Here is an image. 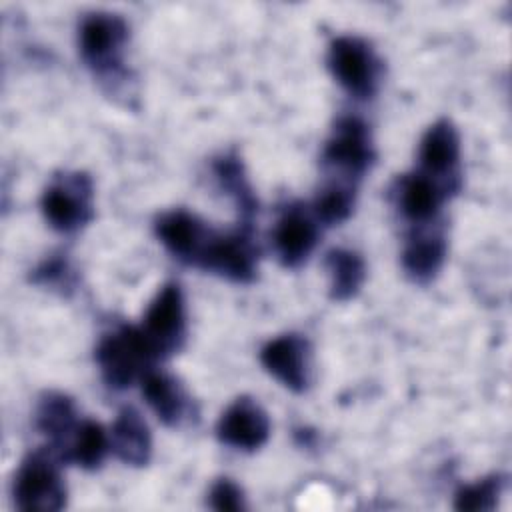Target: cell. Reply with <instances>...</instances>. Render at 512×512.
<instances>
[{
	"instance_id": "cell-24",
	"label": "cell",
	"mask_w": 512,
	"mask_h": 512,
	"mask_svg": "<svg viewBox=\"0 0 512 512\" xmlns=\"http://www.w3.org/2000/svg\"><path fill=\"white\" fill-rule=\"evenodd\" d=\"M210 506L220 512H240L246 508L244 492L230 478H220L210 490Z\"/></svg>"
},
{
	"instance_id": "cell-18",
	"label": "cell",
	"mask_w": 512,
	"mask_h": 512,
	"mask_svg": "<svg viewBox=\"0 0 512 512\" xmlns=\"http://www.w3.org/2000/svg\"><path fill=\"white\" fill-rule=\"evenodd\" d=\"M78 424L72 398L62 392H46L40 398L36 408V428L48 438V446L62 460Z\"/></svg>"
},
{
	"instance_id": "cell-21",
	"label": "cell",
	"mask_w": 512,
	"mask_h": 512,
	"mask_svg": "<svg viewBox=\"0 0 512 512\" xmlns=\"http://www.w3.org/2000/svg\"><path fill=\"white\" fill-rule=\"evenodd\" d=\"M110 448V436L96 420H82L66 448L64 460L74 462L84 470H96Z\"/></svg>"
},
{
	"instance_id": "cell-19",
	"label": "cell",
	"mask_w": 512,
	"mask_h": 512,
	"mask_svg": "<svg viewBox=\"0 0 512 512\" xmlns=\"http://www.w3.org/2000/svg\"><path fill=\"white\" fill-rule=\"evenodd\" d=\"M324 264L330 276V298L336 302L352 300L366 278L364 258L348 248H332Z\"/></svg>"
},
{
	"instance_id": "cell-5",
	"label": "cell",
	"mask_w": 512,
	"mask_h": 512,
	"mask_svg": "<svg viewBox=\"0 0 512 512\" xmlns=\"http://www.w3.org/2000/svg\"><path fill=\"white\" fill-rule=\"evenodd\" d=\"M376 158L370 130L358 116H342L332 128L322 152V164L338 172L340 182L356 184Z\"/></svg>"
},
{
	"instance_id": "cell-12",
	"label": "cell",
	"mask_w": 512,
	"mask_h": 512,
	"mask_svg": "<svg viewBox=\"0 0 512 512\" xmlns=\"http://www.w3.org/2000/svg\"><path fill=\"white\" fill-rule=\"evenodd\" d=\"M156 236L172 256L184 264L200 266L214 230H210L196 214L178 208L158 216Z\"/></svg>"
},
{
	"instance_id": "cell-9",
	"label": "cell",
	"mask_w": 512,
	"mask_h": 512,
	"mask_svg": "<svg viewBox=\"0 0 512 512\" xmlns=\"http://www.w3.org/2000/svg\"><path fill=\"white\" fill-rule=\"evenodd\" d=\"M420 172L436 180L448 194L460 188V136L448 118L436 120L422 136L418 150Z\"/></svg>"
},
{
	"instance_id": "cell-22",
	"label": "cell",
	"mask_w": 512,
	"mask_h": 512,
	"mask_svg": "<svg viewBox=\"0 0 512 512\" xmlns=\"http://www.w3.org/2000/svg\"><path fill=\"white\" fill-rule=\"evenodd\" d=\"M356 200V184L332 180L328 182L314 200V218L318 222H324L326 226L344 222L352 210Z\"/></svg>"
},
{
	"instance_id": "cell-10",
	"label": "cell",
	"mask_w": 512,
	"mask_h": 512,
	"mask_svg": "<svg viewBox=\"0 0 512 512\" xmlns=\"http://www.w3.org/2000/svg\"><path fill=\"white\" fill-rule=\"evenodd\" d=\"M262 366L288 390L304 392L312 380V348L300 334H282L260 350Z\"/></svg>"
},
{
	"instance_id": "cell-25",
	"label": "cell",
	"mask_w": 512,
	"mask_h": 512,
	"mask_svg": "<svg viewBox=\"0 0 512 512\" xmlns=\"http://www.w3.org/2000/svg\"><path fill=\"white\" fill-rule=\"evenodd\" d=\"M70 264L62 256H52L44 260L34 272H32V282L42 284V286H70Z\"/></svg>"
},
{
	"instance_id": "cell-13",
	"label": "cell",
	"mask_w": 512,
	"mask_h": 512,
	"mask_svg": "<svg viewBox=\"0 0 512 512\" xmlns=\"http://www.w3.org/2000/svg\"><path fill=\"white\" fill-rule=\"evenodd\" d=\"M318 220L300 204L288 206L274 228V250L286 268H298L318 242Z\"/></svg>"
},
{
	"instance_id": "cell-23",
	"label": "cell",
	"mask_w": 512,
	"mask_h": 512,
	"mask_svg": "<svg viewBox=\"0 0 512 512\" xmlns=\"http://www.w3.org/2000/svg\"><path fill=\"white\" fill-rule=\"evenodd\" d=\"M504 476L492 474L488 478H482L474 484L458 488L454 496V508L466 510V512H484L492 510L504 490Z\"/></svg>"
},
{
	"instance_id": "cell-3",
	"label": "cell",
	"mask_w": 512,
	"mask_h": 512,
	"mask_svg": "<svg viewBox=\"0 0 512 512\" xmlns=\"http://www.w3.org/2000/svg\"><path fill=\"white\" fill-rule=\"evenodd\" d=\"M128 24L114 12H92L78 28V50L86 66L98 76H114L122 70Z\"/></svg>"
},
{
	"instance_id": "cell-1",
	"label": "cell",
	"mask_w": 512,
	"mask_h": 512,
	"mask_svg": "<svg viewBox=\"0 0 512 512\" xmlns=\"http://www.w3.org/2000/svg\"><path fill=\"white\" fill-rule=\"evenodd\" d=\"M62 458L50 448L30 452L14 480V500L24 512H56L66 506V484L60 472Z\"/></svg>"
},
{
	"instance_id": "cell-14",
	"label": "cell",
	"mask_w": 512,
	"mask_h": 512,
	"mask_svg": "<svg viewBox=\"0 0 512 512\" xmlns=\"http://www.w3.org/2000/svg\"><path fill=\"white\" fill-rule=\"evenodd\" d=\"M392 194L402 216L416 226L430 224L440 212L442 202L450 196L446 188L422 172L400 176L394 182Z\"/></svg>"
},
{
	"instance_id": "cell-6",
	"label": "cell",
	"mask_w": 512,
	"mask_h": 512,
	"mask_svg": "<svg viewBox=\"0 0 512 512\" xmlns=\"http://www.w3.org/2000/svg\"><path fill=\"white\" fill-rule=\"evenodd\" d=\"M92 180L84 172H64L56 176L42 194L40 206L46 222L62 232L72 234L92 220Z\"/></svg>"
},
{
	"instance_id": "cell-11",
	"label": "cell",
	"mask_w": 512,
	"mask_h": 512,
	"mask_svg": "<svg viewBox=\"0 0 512 512\" xmlns=\"http://www.w3.org/2000/svg\"><path fill=\"white\" fill-rule=\"evenodd\" d=\"M218 440L230 448L254 452L270 436V418L266 410L250 396L236 398L216 424Z\"/></svg>"
},
{
	"instance_id": "cell-17",
	"label": "cell",
	"mask_w": 512,
	"mask_h": 512,
	"mask_svg": "<svg viewBox=\"0 0 512 512\" xmlns=\"http://www.w3.org/2000/svg\"><path fill=\"white\" fill-rule=\"evenodd\" d=\"M112 452L130 466H146L152 456V434L134 406H124L110 428Z\"/></svg>"
},
{
	"instance_id": "cell-20",
	"label": "cell",
	"mask_w": 512,
	"mask_h": 512,
	"mask_svg": "<svg viewBox=\"0 0 512 512\" xmlns=\"http://www.w3.org/2000/svg\"><path fill=\"white\" fill-rule=\"evenodd\" d=\"M214 176L220 182L222 190L236 202L242 216V224L252 226V218L258 212V202L252 192V186L244 174V166L234 154H226L212 164Z\"/></svg>"
},
{
	"instance_id": "cell-2",
	"label": "cell",
	"mask_w": 512,
	"mask_h": 512,
	"mask_svg": "<svg viewBox=\"0 0 512 512\" xmlns=\"http://www.w3.org/2000/svg\"><path fill=\"white\" fill-rule=\"evenodd\" d=\"M154 360L156 356L142 330L134 326H122L106 334L96 348L102 380L114 390H124L134 384V380L150 370Z\"/></svg>"
},
{
	"instance_id": "cell-8",
	"label": "cell",
	"mask_w": 512,
	"mask_h": 512,
	"mask_svg": "<svg viewBox=\"0 0 512 512\" xmlns=\"http://www.w3.org/2000/svg\"><path fill=\"white\" fill-rule=\"evenodd\" d=\"M258 250L252 242V226L242 224L236 232L218 234L214 232L200 268L220 274L232 282H252L256 276Z\"/></svg>"
},
{
	"instance_id": "cell-15",
	"label": "cell",
	"mask_w": 512,
	"mask_h": 512,
	"mask_svg": "<svg viewBox=\"0 0 512 512\" xmlns=\"http://www.w3.org/2000/svg\"><path fill=\"white\" fill-rule=\"evenodd\" d=\"M140 382L148 406L164 426L176 428L190 418L192 400L174 376L150 368Z\"/></svg>"
},
{
	"instance_id": "cell-4",
	"label": "cell",
	"mask_w": 512,
	"mask_h": 512,
	"mask_svg": "<svg viewBox=\"0 0 512 512\" xmlns=\"http://www.w3.org/2000/svg\"><path fill=\"white\" fill-rule=\"evenodd\" d=\"M328 68L354 98L368 100L380 86L382 66L372 46L358 36H338L328 46Z\"/></svg>"
},
{
	"instance_id": "cell-7",
	"label": "cell",
	"mask_w": 512,
	"mask_h": 512,
	"mask_svg": "<svg viewBox=\"0 0 512 512\" xmlns=\"http://www.w3.org/2000/svg\"><path fill=\"white\" fill-rule=\"evenodd\" d=\"M140 330L156 360L168 358L182 348L186 338V308L176 282H168L158 290L144 314Z\"/></svg>"
},
{
	"instance_id": "cell-16",
	"label": "cell",
	"mask_w": 512,
	"mask_h": 512,
	"mask_svg": "<svg viewBox=\"0 0 512 512\" xmlns=\"http://www.w3.org/2000/svg\"><path fill=\"white\" fill-rule=\"evenodd\" d=\"M446 258V240L442 230H430L428 224L414 230L402 250V268L418 284L436 278Z\"/></svg>"
}]
</instances>
